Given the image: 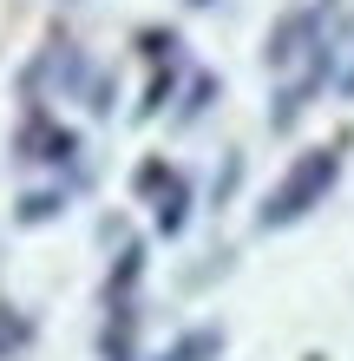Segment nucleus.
<instances>
[{
    "label": "nucleus",
    "mask_w": 354,
    "mask_h": 361,
    "mask_svg": "<svg viewBox=\"0 0 354 361\" xmlns=\"http://www.w3.org/2000/svg\"><path fill=\"white\" fill-rule=\"evenodd\" d=\"M354 145V132H341L335 145H322V152H302L296 164H289V178L269 190V204H263V230H282V224H302L308 210H315L328 190H335V178H341V152Z\"/></svg>",
    "instance_id": "nucleus-1"
},
{
    "label": "nucleus",
    "mask_w": 354,
    "mask_h": 361,
    "mask_svg": "<svg viewBox=\"0 0 354 361\" xmlns=\"http://www.w3.org/2000/svg\"><path fill=\"white\" fill-rule=\"evenodd\" d=\"M184 217H191V190H184V178H171V184L151 197V224H158V237H177Z\"/></svg>",
    "instance_id": "nucleus-2"
},
{
    "label": "nucleus",
    "mask_w": 354,
    "mask_h": 361,
    "mask_svg": "<svg viewBox=\"0 0 354 361\" xmlns=\"http://www.w3.org/2000/svg\"><path fill=\"white\" fill-rule=\"evenodd\" d=\"M322 20V7H302V13H289L282 27H276V39H269V66H289V59L302 53V33Z\"/></svg>",
    "instance_id": "nucleus-3"
},
{
    "label": "nucleus",
    "mask_w": 354,
    "mask_h": 361,
    "mask_svg": "<svg viewBox=\"0 0 354 361\" xmlns=\"http://www.w3.org/2000/svg\"><path fill=\"white\" fill-rule=\"evenodd\" d=\"M217 355H223V329H191V335H177L158 361H217Z\"/></svg>",
    "instance_id": "nucleus-4"
},
{
    "label": "nucleus",
    "mask_w": 354,
    "mask_h": 361,
    "mask_svg": "<svg viewBox=\"0 0 354 361\" xmlns=\"http://www.w3.org/2000/svg\"><path fill=\"white\" fill-rule=\"evenodd\" d=\"M27 145H39V152H33V158H46V164H66L79 138L66 132V125H39V118H33V125H27Z\"/></svg>",
    "instance_id": "nucleus-5"
},
{
    "label": "nucleus",
    "mask_w": 354,
    "mask_h": 361,
    "mask_svg": "<svg viewBox=\"0 0 354 361\" xmlns=\"http://www.w3.org/2000/svg\"><path fill=\"white\" fill-rule=\"evenodd\" d=\"M138 269H144V250H138V243H125V250H118V269H112V283H106V302H125V295H132Z\"/></svg>",
    "instance_id": "nucleus-6"
},
{
    "label": "nucleus",
    "mask_w": 354,
    "mask_h": 361,
    "mask_svg": "<svg viewBox=\"0 0 354 361\" xmlns=\"http://www.w3.org/2000/svg\"><path fill=\"white\" fill-rule=\"evenodd\" d=\"M132 322H138L132 302H118V322L106 329V342H99V348H106V361H132Z\"/></svg>",
    "instance_id": "nucleus-7"
},
{
    "label": "nucleus",
    "mask_w": 354,
    "mask_h": 361,
    "mask_svg": "<svg viewBox=\"0 0 354 361\" xmlns=\"http://www.w3.org/2000/svg\"><path fill=\"white\" fill-rule=\"evenodd\" d=\"M59 210H66V190H27L20 197V224H46Z\"/></svg>",
    "instance_id": "nucleus-8"
},
{
    "label": "nucleus",
    "mask_w": 354,
    "mask_h": 361,
    "mask_svg": "<svg viewBox=\"0 0 354 361\" xmlns=\"http://www.w3.org/2000/svg\"><path fill=\"white\" fill-rule=\"evenodd\" d=\"M171 178H177V171H171V164H164V158H144L138 171H132V190H138V197H158V190L171 184Z\"/></svg>",
    "instance_id": "nucleus-9"
},
{
    "label": "nucleus",
    "mask_w": 354,
    "mask_h": 361,
    "mask_svg": "<svg viewBox=\"0 0 354 361\" xmlns=\"http://www.w3.org/2000/svg\"><path fill=\"white\" fill-rule=\"evenodd\" d=\"M27 335H33V329H27V322H20V315H13V309H0V361H7L13 348H27Z\"/></svg>",
    "instance_id": "nucleus-10"
},
{
    "label": "nucleus",
    "mask_w": 354,
    "mask_h": 361,
    "mask_svg": "<svg viewBox=\"0 0 354 361\" xmlns=\"http://www.w3.org/2000/svg\"><path fill=\"white\" fill-rule=\"evenodd\" d=\"M171 92H177V79H171V66H164V73L151 79V86H144V99H138V118H151V112H158V105L171 99Z\"/></svg>",
    "instance_id": "nucleus-11"
},
{
    "label": "nucleus",
    "mask_w": 354,
    "mask_h": 361,
    "mask_svg": "<svg viewBox=\"0 0 354 361\" xmlns=\"http://www.w3.org/2000/svg\"><path fill=\"white\" fill-rule=\"evenodd\" d=\"M138 47H144V53H151V59H158V53H164V59H171V47H177V39H171V33H138Z\"/></svg>",
    "instance_id": "nucleus-12"
},
{
    "label": "nucleus",
    "mask_w": 354,
    "mask_h": 361,
    "mask_svg": "<svg viewBox=\"0 0 354 361\" xmlns=\"http://www.w3.org/2000/svg\"><path fill=\"white\" fill-rule=\"evenodd\" d=\"M341 86H348V92H354V73H348V79H341Z\"/></svg>",
    "instance_id": "nucleus-13"
},
{
    "label": "nucleus",
    "mask_w": 354,
    "mask_h": 361,
    "mask_svg": "<svg viewBox=\"0 0 354 361\" xmlns=\"http://www.w3.org/2000/svg\"><path fill=\"white\" fill-rule=\"evenodd\" d=\"M302 361H328V355H302Z\"/></svg>",
    "instance_id": "nucleus-14"
},
{
    "label": "nucleus",
    "mask_w": 354,
    "mask_h": 361,
    "mask_svg": "<svg viewBox=\"0 0 354 361\" xmlns=\"http://www.w3.org/2000/svg\"><path fill=\"white\" fill-rule=\"evenodd\" d=\"M191 7H210V0H191Z\"/></svg>",
    "instance_id": "nucleus-15"
}]
</instances>
